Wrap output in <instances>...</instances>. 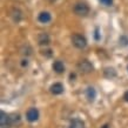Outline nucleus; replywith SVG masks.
Wrapping results in <instances>:
<instances>
[{
	"label": "nucleus",
	"mask_w": 128,
	"mask_h": 128,
	"mask_svg": "<svg viewBox=\"0 0 128 128\" xmlns=\"http://www.w3.org/2000/svg\"><path fill=\"white\" fill-rule=\"evenodd\" d=\"M100 2L105 6H110L113 4V0H100Z\"/></svg>",
	"instance_id": "nucleus-16"
},
{
	"label": "nucleus",
	"mask_w": 128,
	"mask_h": 128,
	"mask_svg": "<svg viewBox=\"0 0 128 128\" xmlns=\"http://www.w3.org/2000/svg\"><path fill=\"white\" fill-rule=\"evenodd\" d=\"M119 42H120L121 46H127V45H128V36H126V35H122V36H120Z\"/></svg>",
	"instance_id": "nucleus-15"
},
{
	"label": "nucleus",
	"mask_w": 128,
	"mask_h": 128,
	"mask_svg": "<svg viewBox=\"0 0 128 128\" xmlns=\"http://www.w3.org/2000/svg\"><path fill=\"white\" fill-rule=\"evenodd\" d=\"M8 126H11L10 115H7V113H5L4 110H1L0 112V128H8Z\"/></svg>",
	"instance_id": "nucleus-5"
},
{
	"label": "nucleus",
	"mask_w": 128,
	"mask_h": 128,
	"mask_svg": "<svg viewBox=\"0 0 128 128\" xmlns=\"http://www.w3.org/2000/svg\"><path fill=\"white\" fill-rule=\"evenodd\" d=\"M50 1H56V0H50Z\"/></svg>",
	"instance_id": "nucleus-23"
},
{
	"label": "nucleus",
	"mask_w": 128,
	"mask_h": 128,
	"mask_svg": "<svg viewBox=\"0 0 128 128\" xmlns=\"http://www.w3.org/2000/svg\"><path fill=\"white\" fill-rule=\"evenodd\" d=\"M70 128H85V124L80 119H74V120L70 121Z\"/></svg>",
	"instance_id": "nucleus-14"
},
{
	"label": "nucleus",
	"mask_w": 128,
	"mask_h": 128,
	"mask_svg": "<svg viewBox=\"0 0 128 128\" xmlns=\"http://www.w3.org/2000/svg\"><path fill=\"white\" fill-rule=\"evenodd\" d=\"M85 95L89 102H93V101L95 100V98H96V90H95L93 87H88V88L86 89Z\"/></svg>",
	"instance_id": "nucleus-8"
},
{
	"label": "nucleus",
	"mask_w": 128,
	"mask_h": 128,
	"mask_svg": "<svg viewBox=\"0 0 128 128\" xmlns=\"http://www.w3.org/2000/svg\"><path fill=\"white\" fill-rule=\"evenodd\" d=\"M50 35L47 34V33H40L38 35V44H39L40 46H47L50 44Z\"/></svg>",
	"instance_id": "nucleus-7"
},
{
	"label": "nucleus",
	"mask_w": 128,
	"mask_h": 128,
	"mask_svg": "<svg viewBox=\"0 0 128 128\" xmlns=\"http://www.w3.org/2000/svg\"><path fill=\"white\" fill-rule=\"evenodd\" d=\"M78 70H80L82 74H88L90 72H93L94 67L88 60H81L78 64Z\"/></svg>",
	"instance_id": "nucleus-3"
},
{
	"label": "nucleus",
	"mask_w": 128,
	"mask_h": 128,
	"mask_svg": "<svg viewBox=\"0 0 128 128\" xmlns=\"http://www.w3.org/2000/svg\"><path fill=\"white\" fill-rule=\"evenodd\" d=\"M52 68H53V70H54L55 73H64L65 72V65H64V62L61 61H54L53 62V65H52Z\"/></svg>",
	"instance_id": "nucleus-9"
},
{
	"label": "nucleus",
	"mask_w": 128,
	"mask_h": 128,
	"mask_svg": "<svg viewBox=\"0 0 128 128\" xmlns=\"http://www.w3.org/2000/svg\"><path fill=\"white\" fill-rule=\"evenodd\" d=\"M10 122H11V126H19L20 122H21L20 115L19 114H11L10 115Z\"/></svg>",
	"instance_id": "nucleus-13"
},
{
	"label": "nucleus",
	"mask_w": 128,
	"mask_h": 128,
	"mask_svg": "<svg viewBox=\"0 0 128 128\" xmlns=\"http://www.w3.org/2000/svg\"><path fill=\"white\" fill-rule=\"evenodd\" d=\"M127 70H128V67H127Z\"/></svg>",
	"instance_id": "nucleus-24"
},
{
	"label": "nucleus",
	"mask_w": 128,
	"mask_h": 128,
	"mask_svg": "<svg viewBox=\"0 0 128 128\" xmlns=\"http://www.w3.org/2000/svg\"><path fill=\"white\" fill-rule=\"evenodd\" d=\"M41 54L45 55V56H47V58H50V55H52V50H42V52H41Z\"/></svg>",
	"instance_id": "nucleus-17"
},
{
	"label": "nucleus",
	"mask_w": 128,
	"mask_h": 128,
	"mask_svg": "<svg viewBox=\"0 0 128 128\" xmlns=\"http://www.w3.org/2000/svg\"><path fill=\"white\" fill-rule=\"evenodd\" d=\"M72 44H73V46H75L76 48L82 50V48H85V47L87 46V40H86V38L81 34H73V36H72Z\"/></svg>",
	"instance_id": "nucleus-2"
},
{
	"label": "nucleus",
	"mask_w": 128,
	"mask_h": 128,
	"mask_svg": "<svg viewBox=\"0 0 128 128\" xmlns=\"http://www.w3.org/2000/svg\"><path fill=\"white\" fill-rule=\"evenodd\" d=\"M70 81H74V79H75V74H70Z\"/></svg>",
	"instance_id": "nucleus-21"
},
{
	"label": "nucleus",
	"mask_w": 128,
	"mask_h": 128,
	"mask_svg": "<svg viewBox=\"0 0 128 128\" xmlns=\"http://www.w3.org/2000/svg\"><path fill=\"white\" fill-rule=\"evenodd\" d=\"M26 119H27L30 122H35V121L39 119V110L34 107H32L27 110L26 113Z\"/></svg>",
	"instance_id": "nucleus-4"
},
{
	"label": "nucleus",
	"mask_w": 128,
	"mask_h": 128,
	"mask_svg": "<svg viewBox=\"0 0 128 128\" xmlns=\"http://www.w3.org/2000/svg\"><path fill=\"white\" fill-rule=\"evenodd\" d=\"M11 16H12V19H13V21L19 22L20 20H21V18H22V13L18 8H13L11 12Z\"/></svg>",
	"instance_id": "nucleus-11"
},
{
	"label": "nucleus",
	"mask_w": 128,
	"mask_h": 128,
	"mask_svg": "<svg viewBox=\"0 0 128 128\" xmlns=\"http://www.w3.org/2000/svg\"><path fill=\"white\" fill-rule=\"evenodd\" d=\"M64 85L60 84V82H56V84H53V85L50 86V93L53 94V95H60V94L64 93Z\"/></svg>",
	"instance_id": "nucleus-6"
},
{
	"label": "nucleus",
	"mask_w": 128,
	"mask_h": 128,
	"mask_svg": "<svg viewBox=\"0 0 128 128\" xmlns=\"http://www.w3.org/2000/svg\"><path fill=\"white\" fill-rule=\"evenodd\" d=\"M38 20L41 24H47L52 20V16H50V14L48 12H41L39 16H38Z\"/></svg>",
	"instance_id": "nucleus-10"
},
{
	"label": "nucleus",
	"mask_w": 128,
	"mask_h": 128,
	"mask_svg": "<svg viewBox=\"0 0 128 128\" xmlns=\"http://www.w3.org/2000/svg\"><path fill=\"white\" fill-rule=\"evenodd\" d=\"M104 75H105L107 79H113L116 76V70H114L113 67H107L104 70Z\"/></svg>",
	"instance_id": "nucleus-12"
},
{
	"label": "nucleus",
	"mask_w": 128,
	"mask_h": 128,
	"mask_svg": "<svg viewBox=\"0 0 128 128\" xmlns=\"http://www.w3.org/2000/svg\"><path fill=\"white\" fill-rule=\"evenodd\" d=\"M101 128H110V127H109V124H104Z\"/></svg>",
	"instance_id": "nucleus-22"
},
{
	"label": "nucleus",
	"mask_w": 128,
	"mask_h": 128,
	"mask_svg": "<svg viewBox=\"0 0 128 128\" xmlns=\"http://www.w3.org/2000/svg\"><path fill=\"white\" fill-rule=\"evenodd\" d=\"M95 39H96V40L100 39V36H99V30H98V28L95 30Z\"/></svg>",
	"instance_id": "nucleus-19"
},
{
	"label": "nucleus",
	"mask_w": 128,
	"mask_h": 128,
	"mask_svg": "<svg viewBox=\"0 0 128 128\" xmlns=\"http://www.w3.org/2000/svg\"><path fill=\"white\" fill-rule=\"evenodd\" d=\"M73 11L76 16H86L89 13V7H88V5L85 4V2H78V4H75Z\"/></svg>",
	"instance_id": "nucleus-1"
},
{
	"label": "nucleus",
	"mask_w": 128,
	"mask_h": 128,
	"mask_svg": "<svg viewBox=\"0 0 128 128\" xmlns=\"http://www.w3.org/2000/svg\"><path fill=\"white\" fill-rule=\"evenodd\" d=\"M21 66L22 67H27L28 66V60L27 59H24L22 61H21Z\"/></svg>",
	"instance_id": "nucleus-18"
},
{
	"label": "nucleus",
	"mask_w": 128,
	"mask_h": 128,
	"mask_svg": "<svg viewBox=\"0 0 128 128\" xmlns=\"http://www.w3.org/2000/svg\"><path fill=\"white\" fill-rule=\"evenodd\" d=\"M124 100H126V101H127V102H128V92H126V93L124 94Z\"/></svg>",
	"instance_id": "nucleus-20"
}]
</instances>
